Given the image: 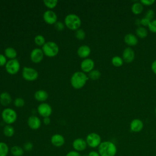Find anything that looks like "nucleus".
Wrapping results in <instances>:
<instances>
[{
    "instance_id": "obj_1",
    "label": "nucleus",
    "mask_w": 156,
    "mask_h": 156,
    "mask_svg": "<svg viewBox=\"0 0 156 156\" xmlns=\"http://www.w3.org/2000/svg\"><path fill=\"white\" fill-rule=\"evenodd\" d=\"M98 152L101 156H115L117 153V147L112 141H102L98 147Z\"/></svg>"
},
{
    "instance_id": "obj_2",
    "label": "nucleus",
    "mask_w": 156,
    "mask_h": 156,
    "mask_svg": "<svg viewBox=\"0 0 156 156\" xmlns=\"http://www.w3.org/2000/svg\"><path fill=\"white\" fill-rule=\"evenodd\" d=\"M88 80V77L82 71L74 73L71 78V83L73 88L76 89L82 88Z\"/></svg>"
},
{
    "instance_id": "obj_3",
    "label": "nucleus",
    "mask_w": 156,
    "mask_h": 156,
    "mask_svg": "<svg viewBox=\"0 0 156 156\" xmlns=\"http://www.w3.org/2000/svg\"><path fill=\"white\" fill-rule=\"evenodd\" d=\"M65 24L71 30H77L81 25V20L77 15L69 14L65 18Z\"/></svg>"
},
{
    "instance_id": "obj_4",
    "label": "nucleus",
    "mask_w": 156,
    "mask_h": 156,
    "mask_svg": "<svg viewBox=\"0 0 156 156\" xmlns=\"http://www.w3.org/2000/svg\"><path fill=\"white\" fill-rule=\"evenodd\" d=\"M42 51L44 55L48 57H52L57 55L59 48L58 45L53 41H48L42 46Z\"/></svg>"
},
{
    "instance_id": "obj_5",
    "label": "nucleus",
    "mask_w": 156,
    "mask_h": 156,
    "mask_svg": "<svg viewBox=\"0 0 156 156\" xmlns=\"http://www.w3.org/2000/svg\"><path fill=\"white\" fill-rule=\"evenodd\" d=\"M1 116L4 122L9 125L15 122L17 119L16 112L10 108H5L2 112Z\"/></svg>"
},
{
    "instance_id": "obj_6",
    "label": "nucleus",
    "mask_w": 156,
    "mask_h": 156,
    "mask_svg": "<svg viewBox=\"0 0 156 156\" xmlns=\"http://www.w3.org/2000/svg\"><path fill=\"white\" fill-rule=\"evenodd\" d=\"M87 146L92 148H95L99 147L101 143V138L100 135L96 133H89L85 139Z\"/></svg>"
},
{
    "instance_id": "obj_7",
    "label": "nucleus",
    "mask_w": 156,
    "mask_h": 156,
    "mask_svg": "<svg viewBox=\"0 0 156 156\" xmlns=\"http://www.w3.org/2000/svg\"><path fill=\"white\" fill-rule=\"evenodd\" d=\"M23 77L28 81H34L38 77V73L36 69L30 67H24L22 73Z\"/></svg>"
},
{
    "instance_id": "obj_8",
    "label": "nucleus",
    "mask_w": 156,
    "mask_h": 156,
    "mask_svg": "<svg viewBox=\"0 0 156 156\" xmlns=\"http://www.w3.org/2000/svg\"><path fill=\"white\" fill-rule=\"evenodd\" d=\"M5 66L7 72L12 75L16 74L20 68V62L16 58L9 60Z\"/></svg>"
},
{
    "instance_id": "obj_9",
    "label": "nucleus",
    "mask_w": 156,
    "mask_h": 156,
    "mask_svg": "<svg viewBox=\"0 0 156 156\" xmlns=\"http://www.w3.org/2000/svg\"><path fill=\"white\" fill-rule=\"evenodd\" d=\"M37 111L40 116L46 118L49 117L51 115L52 110L50 105L47 103H41L38 105Z\"/></svg>"
},
{
    "instance_id": "obj_10",
    "label": "nucleus",
    "mask_w": 156,
    "mask_h": 156,
    "mask_svg": "<svg viewBox=\"0 0 156 156\" xmlns=\"http://www.w3.org/2000/svg\"><path fill=\"white\" fill-rule=\"evenodd\" d=\"M43 55L44 53L41 49L35 48L32 51L30 57L32 62L35 63H38L43 60Z\"/></svg>"
},
{
    "instance_id": "obj_11",
    "label": "nucleus",
    "mask_w": 156,
    "mask_h": 156,
    "mask_svg": "<svg viewBox=\"0 0 156 156\" xmlns=\"http://www.w3.org/2000/svg\"><path fill=\"white\" fill-rule=\"evenodd\" d=\"M87 146L85 140L82 138L75 139L73 142V147L77 152H82L86 149Z\"/></svg>"
},
{
    "instance_id": "obj_12",
    "label": "nucleus",
    "mask_w": 156,
    "mask_h": 156,
    "mask_svg": "<svg viewBox=\"0 0 156 156\" xmlns=\"http://www.w3.org/2000/svg\"><path fill=\"white\" fill-rule=\"evenodd\" d=\"M122 59L127 63H131L135 58V52L130 47L126 48L122 52Z\"/></svg>"
},
{
    "instance_id": "obj_13",
    "label": "nucleus",
    "mask_w": 156,
    "mask_h": 156,
    "mask_svg": "<svg viewBox=\"0 0 156 156\" xmlns=\"http://www.w3.org/2000/svg\"><path fill=\"white\" fill-rule=\"evenodd\" d=\"M94 67V61L89 58H85L80 63V68L83 73H90Z\"/></svg>"
},
{
    "instance_id": "obj_14",
    "label": "nucleus",
    "mask_w": 156,
    "mask_h": 156,
    "mask_svg": "<svg viewBox=\"0 0 156 156\" xmlns=\"http://www.w3.org/2000/svg\"><path fill=\"white\" fill-rule=\"evenodd\" d=\"M44 21L49 24H55L57 23V16L56 13L52 10H46L43 14Z\"/></svg>"
},
{
    "instance_id": "obj_15",
    "label": "nucleus",
    "mask_w": 156,
    "mask_h": 156,
    "mask_svg": "<svg viewBox=\"0 0 156 156\" xmlns=\"http://www.w3.org/2000/svg\"><path fill=\"white\" fill-rule=\"evenodd\" d=\"M27 124L30 129L33 130H37L40 127L41 122L38 117L36 116H30L28 118Z\"/></svg>"
},
{
    "instance_id": "obj_16",
    "label": "nucleus",
    "mask_w": 156,
    "mask_h": 156,
    "mask_svg": "<svg viewBox=\"0 0 156 156\" xmlns=\"http://www.w3.org/2000/svg\"><path fill=\"white\" fill-rule=\"evenodd\" d=\"M143 127L144 124L140 119H134L130 123V129L133 132H140Z\"/></svg>"
},
{
    "instance_id": "obj_17",
    "label": "nucleus",
    "mask_w": 156,
    "mask_h": 156,
    "mask_svg": "<svg viewBox=\"0 0 156 156\" xmlns=\"http://www.w3.org/2000/svg\"><path fill=\"white\" fill-rule=\"evenodd\" d=\"M51 142L52 144L55 147H61L65 144V140L62 135L57 133L51 136Z\"/></svg>"
},
{
    "instance_id": "obj_18",
    "label": "nucleus",
    "mask_w": 156,
    "mask_h": 156,
    "mask_svg": "<svg viewBox=\"0 0 156 156\" xmlns=\"http://www.w3.org/2000/svg\"><path fill=\"white\" fill-rule=\"evenodd\" d=\"M124 41L125 43L129 46H134L136 45L138 42V40L136 35L132 33L126 34L124 37Z\"/></svg>"
},
{
    "instance_id": "obj_19",
    "label": "nucleus",
    "mask_w": 156,
    "mask_h": 156,
    "mask_svg": "<svg viewBox=\"0 0 156 156\" xmlns=\"http://www.w3.org/2000/svg\"><path fill=\"white\" fill-rule=\"evenodd\" d=\"M91 53V49L87 45H82L77 49V54L81 58L88 57Z\"/></svg>"
},
{
    "instance_id": "obj_20",
    "label": "nucleus",
    "mask_w": 156,
    "mask_h": 156,
    "mask_svg": "<svg viewBox=\"0 0 156 156\" xmlns=\"http://www.w3.org/2000/svg\"><path fill=\"white\" fill-rule=\"evenodd\" d=\"M34 98L36 100L43 102L46 101L48 98V93L45 90H40L35 93Z\"/></svg>"
},
{
    "instance_id": "obj_21",
    "label": "nucleus",
    "mask_w": 156,
    "mask_h": 156,
    "mask_svg": "<svg viewBox=\"0 0 156 156\" xmlns=\"http://www.w3.org/2000/svg\"><path fill=\"white\" fill-rule=\"evenodd\" d=\"M12 98L7 92H3L0 94V102L4 106H7L11 103Z\"/></svg>"
},
{
    "instance_id": "obj_22",
    "label": "nucleus",
    "mask_w": 156,
    "mask_h": 156,
    "mask_svg": "<svg viewBox=\"0 0 156 156\" xmlns=\"http://www.w3.org/2000/svg\"><path fill=\"white\" fill-rule=\"evenodd\" d=\"M143 5L140 2H136L133 3L131 7V10L135 15L140 14L143 10Z\"/></svg>"
},
{
    "instance_id": "obj_23",
    "label": "nucleus",
    "mask_w": 156,
    "mask_h": 156,
    "mask_svg": "<svg viewBox=\"0 0 156 156\" xmlns=\"http://www.w3.org/2000/svg\"><path fill=\"white\" fill-rule=\"evenodd\" d=\"M10 152L13 156H22L24 154V150L21 146H13L10 148Z\"/></svg>"
},
{
    "instance_id": "obj_24",
    "label": "nucleus",
    "mask_w": 156,
    "mask_h": 156,
    "mask_svg": "<svg viewBox=\"0 0 156 156\" xmlns=\"http://www.w3.org/2000/svg\"><path fill=\"white\" fill-rule=\"evenodd\" d=\"M4 53H5V57L10 58V60L15 59L17 56L16 51L12 47L7 48L4 51Z\"/></svg>"
},
{
    "instance_id": "obj_25",
    "label": "nucleus",
    "mask_w": 156,
    "mask_h": 156,
    "mask_svg": "<svg viewBox=\"0 0 156 156\" xmlns=\"http://www.w3.org/2000/svg\"><path fill=\"white\" fill-rule=\"evenodd\" d=\"M136 36L140 38H144L147 36L148 32L147 30L143 26H139L135 30Z\"/></svg>"
},
{
    "instance_id": "obj_26",
    "label": "nucleus",
    "mask_w": 156,
    "mask_h": 156,
    "mask_svg": "<svg viewBox=\"0 0 156 156\" xmlns=\"http://www.w3.org/2000/svg\"><path fill=\"white\" fill-rule=\"evenodd\" d=\"M3 133L5 136L11 137L15 133V129L11 125L7 124L3 129Z\"/></svg>"
},
{
    "instance_id": "obj_27",
    "label": "nucleus",
    "mask_w": 156,
    "mask_h": 156,
    "mask_svg": "<svg viewBox=\"0 0 156 156\" xmlns=\"http://www.w3.org/2000/svg\"><path fill=\"white\" fill-rule=\"evenodd\" d=\"M9 152L8 145L4 142H0V156H7Z\"/></svg>"
},
{
    "instance_id": "obj_28",
    "label": "nucleus",
    "mask_w": 156,
    "mask_h": 156,
    "mask_svg": "<svg viewBox=\"0 0 156 156\" xmlns=\"http://www.w3.org/2000/svg\"><path fill=\"white\" fill-rule=\"evenodd\" d=\"M123 63H124V60L122 58L119 56H118V55L114 56L112 58V63L113 66L116 67L121 66L123 65Z\"/></svg>"
},
{
    "instance_id": "obj_29",
    "label": "nucleus",
    "mask_w": 156,
    "mask_h": 156,
    "mask_svg": "<svg viewBox=\"0 0 156 156\" xmlns=\"http://www.w3.org/2000/svg\"><path fill=\"white\" fill-rule=\"evenodd\" d=\"M101 76V72L98 70H92L89 73L88 77L92 80H98L100 78Z\"/></svg>"
},
{
    "instance_id": "obj_30",
    "label": "nucleus",
    "mask_w": 156,
    "mask_h": 156,
    "mask_svg": "<svg viewBox=\"0 0 156 156\" xmlns=\"http://www.w3.org/2000/svg\"><path fill=\"white\" fill-rule=\"evenodd\" d=\"M34 41L36 44L38 46H43L45 44V39L43 36L41 35H37L34 38Z\"/></svg>"
},
{
    "instance_id": "obj_31",
    "label": "nucleus",
    "mask_w": 156,
    "mask_h": 156,
    "mask_svg": "<svg viewBox=\"0 0 156 156\" xmlns=\"http://www.w3.org/2000/svg\"><path fill=\"white\" fill-rule=\"evenodd\" d=\"M43 2L48 8L53 9L57 5L58 1L57 0H44Z\"/></svg>"
},
{
    "instance_id": "obj_32",
    "label": "nucleus",
    "mask_w": 156,
    "mask_h": 156,
    "mask_svg": "<svg viewBox=\"0 0 156 156\" xmlns=\"http://www.w3.org/2000/svg\"><path fill=\"white\" fill-rule=\"evenodd\" d=\"M75 36L78 40H83L85 37V32L83 29H79L76 30L75 33Z\"/></svg>"
},
{
    "instance_id": "obj_33",
    "label": "nucleus",
    "mask_w": 156,
    "mask_h": 156,
    "mask_svg": "<svg viewBox=\"0 0 156 156\" xmlns=\"http://www.w3.org/2000/svg\"><path fill=\"white\" fill-rule=\"evenodd\" d=\"M24 101L23 98H17L14 101V105L17 107H21L24 105Z\"/></svg>"
},
{
    "instance_id": "obj_34",
    "label": "nucleus",
    "mask_w": 156,
    "mask_h": 156,
    "mask_svg": "<svg viewBox=\"0 0 156 156\" xmlns=\"http://www.w3.org/2000/svg\"><path fill=\"white\" fill-rule=\"evenodd\" d=\"M154 16H155V12H154V11L153 10H152V9H149V10H148L146 12L144 17H146V18H147L150 21H152L154 18Z\"/></svg>"
},
{
    "instance_id": "obj_35",
    "label": "nucleus",
    "mask_w": 156,
    "mask_h": 156,
    "mask_svg": "<svg viewBox=\"0 0 156 156\" xmlns=\"http://www.w3.org/2000/svg\"><path fill=\"white\" fill-rule=\"evenodd\" d=\"M147 27L150 31L153 33H156V19L151 21Z\"/></svg>"
},
{
    "instance_id": "obj_36",
    "label": "nucleus",
    "mask_w": 156,
    "mask_h": 156,
    "mask_svg": "<svg viewBox=\"0 0 156 156\" xmlns=\"http://www.w3.org/2000/svg\"><path fill=\"white\" fill-rule=\"evenodd\" d=\"M54 26H55V28L57 30H59V31L63 30L64 29V28H65V24L63 23H62V22H57L54 24Z\"/></svg>"
},
{
    "instance_id": "obj_37",
    "label": "nucleus",
    "mask_w": 156,
    "mask_h": 156,
    "mask_svg": "<svg viewBox=\"0 0 156 156\" xmlns=\"http://www.w3.org/2000/svg\"><path fill=\"white\" fill-rule=\"evenodd\" d=\"M32 148H33V144L30 142H27V143H24V146H23L24 150L27 151H31L32 149Z\"/></svg>"
},
{
    "instance_id": "obj_38",
    "label": "nucleus",
    "mask_w": 156,
    "mask_h": 156,
    "mask_svg": "<svg viewBox=\"0 0 156 156\" xmlns=\"http://www.w3.org/2000/svg\"><path fill=\"white\" fill-rule=\"evenodd\" d=\"M140 21V24L141 25H143V26H148L150 22L151 21L149 20H148L147 18H146V17H143Z\"/></svg>"
},
{
    "instance_id": "obj_39",
    "label": "nucleus",
    "mask_w": 156,
    "mask_h": 156,
    "mask_svg": "<svg viewBox=\"0 0 156 156\" xmlns=\"http://www.w3.org/2000/svg\"><path fill=\"white\" fill-rule=\"evenodd\" d=\"M143 5H147V6H150L152 5L154 3H155L154 0H141L140 1Z\"/></svg>"
},
{
    "instance_id": "obj_40",
    "label": "nucleus",
    "mask_w": 156,
    "mask_h": 156,
    "mask_svg": "<svg viewBox=\"0 0 156 156\" xmlns=\"http://www.w3.org/2000/svg\"><path fill=\"white\" fill-rule=\"evenodd\" d=\"M6 57L1 54H0V66H2L6 65L7 63Z\"/></svg>"
},
{
    "instance_id": "obj_41",
    "label": "nucleus",
    "mask_w": 156,
    "mask_h": 156,
    "mask_svg": "<svg viewBox=\"0 0 156 156\" xmlns=\"http://www.w3.org/2000/svg\"><path fill=\"white\" fill-rule=\"evenodd\" d=\"M65 156H81V155L79 152H77L74 150L68 152Z\"/></svg>"
},
{
    "instance_id": "obj_42",
    "label": "nucleus",
    "mask_w": 156,
    "mask_h": 156,
    "mask_svg": "<svg viewBox=\"0 0 156 156\" xmlns=\"http://www.w3.org/2000/svg\"><path fill=\"white\" fill-rule=\"evenodd\" d=\"M151 69H152V71H153V73H154L155 74H156V60H155L152 62V65H151Z\"/></svg>"
},
{
    "instance_id": "obj_43",
    "label": "nucleus",
    "mask_w": 156,
    "mask_h": 156,
    "mask_svg": "<svg viewBox=\"0 0 156 156\" xmlns=\"http://www.w3.org/2000/svg\"><path fill=\"white\" fill-rule=\"evenodd\" d=\"M88 156H101L98 152L95 151H91L88 153Z\"/></svg>"
},
{
    "instance_id": "obj_44",
    "label": "nucleus",
    "mask_w": 156,
    "mask_h": 156,
    "mask_svg": "<svg viewBox=\"0 0 156 156\" xmlns=\"http://www.w3.org/2000/svg\"><path fill=\"white\" fill-rule=\"evenodd\" d=\"M51 122V119L49 117H46V118H44L43 119V122L44 124L46 125H48Z\"/></svg>"
},
{
    "instance_id": "obj_45",
    "label": "nucleus",
    "mask_w": 156,
    "mask_h": 156,
    "mask_svg": "<svg viewBox=\"0 0 156 156\" xmlns=\"http://www.w3.org/2000/svg\"><path fill=\"white\" fill-rule=\"evenodd\" d=\"M155 115H156V107H155Z\"/></svg>"
}]
</instances>
